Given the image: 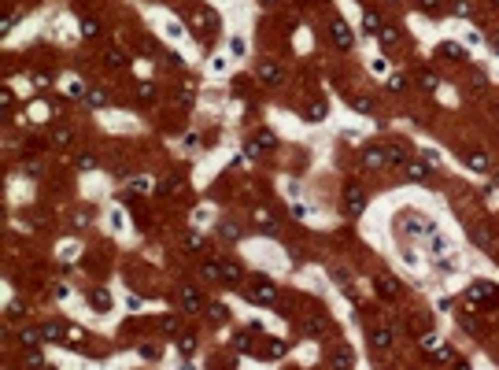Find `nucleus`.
I'll return each instance as SVG.
<instances>
[{
	"mask_svg": "<svg viewBox=\"0 0 499 370\" xmlns=\"http://www.w3.org/2000/svg\"><path fill=\"white\" fill-rule=\"evenodd\" d=\"M492 49H496V52H499V41H492Z\"/></svg>",
	"mask_w": 499,
	"mask_h": 370,
	"instance_id": "46",
	"label": "nucleus"
},
{
	"mask_svg": "<svg viewBox=\"0 0 499 370\" xmlns=\"http://www.w3.org/2000/svg\"><path fill=\"white\" fill-rule=\"evenodd\" d=\"M429 167H432L429 159H410L407 163V178L410 182H422V178H429Z\"/></svg>",
	"mask_w": 499,
	"mask_h": 370,
	"instance_id": "8",
	"label": "nucleus"
},
{
	"mask_svg": "<svg viewBox=\"0 0 499 370\" xmlns=\"http://www.w3.org/2000/svg\"><path fill=\"white\" fill-rule=\"evenodd\" d=\"M248 344H252L248 333H237V337H233V348H237V352H248Z\"/></svg>",
	"mask_w": 499,
	"mask_h": 370,
	"instance_id": "32",
	"label": "nucleus"
},
{
	"mask_svg": "<svg viewBox=\"0 0 499 370\" xmlns=\"http://www.w3.org/2000/svg\"><path fill=\"white\" fill-rule=\"evenodd\" d=\"M218 281L237 285V281H240V267H237V263H218Z\"/></svg>",
	"mask_w": 499,
	"mask_h": 370,
	"instance_id": "9",
	"label": "nucleus"
},
{
	"mask_svg": "<svg viewBox=\"0 0 499 370\" xmlns=\"http://www.w3.org/2000/svg\"><path fill=\"white\" fill-rule=\"evenodd\" d=\"M41 370H56V366H41Z\"/></svg>",
	"mask_w": 499,
	"mask_h": 370,
	"instance_id": "48",
	"label": "nucleus"
},
{
	"mask_svg": "<svg viewBox=\"0 0 499 370\" xmlns=\"http://www.w3.org/2000/svg\"><path fill=\"white\" fill-rule=\"evenodd\" d=\"M218 233H222V237H230V241H233V237H237V226H218Z\"/></svg>",
	"mask_w": 499,
	"mask_h": 370,
	"instance_id": "43",
	"label": "nucleus"
},
{
	"mask_svg": "<svg viewBox=\"0 0 499 370\" xmlns=\"http://www.w3.org/2000/svg\"><path fill=\"white\" fill-rule=\"evenodd\" d=\"M192 348H196V340H192L189 333H185V337H178V352H182V355H189Z\"/></svg>",
	"mask_w": 499,
	"mask_h": 370,
	"instance_id": "25",
	"label": "nucleus"
},
{
	"mask_svg": "<svg viewBox=\"0 0 499 370\" xmlns=\"http://www.w3.org/2000/svg\"><path fill=\"white\" fill-rule=\"evenodd\" d=\"M440 56H448V60H462V45H455V41H448V45H440Z\"/></svg>",
	"mask_w": 499,
	"mask_h": 370,
	"instance_id": "17",
	"label": "nucleus"
},
{
	"mask_svg": "<svg viewBox=\"0 0 499 370\" xmlns=\"http://www.w3.org/2000/svg\"><path fill=\"white\" fill-rule=\"evenodd\" d=\"M259 78L266 82V85H281V82H285V74H281L278 63H259Z\"/></svg>",
	"mask_w": 499,
	"mask_h": 370,
	"instance_id": "7",
	"label": "nucleus"
},
{
	"mask_svg": "<svg viewBox=\"0 0 499 370\" xmlns=\"http://www.w3.org/2000/svg\"><path fill=\"white\" fill-rule=\"evenodd\" d=\"M470 300H488V303H499V289L492 281H474L470 285Z\"/></svg>",
	"mask_w": 499,
	"mask_h": 370,
	"instance_id": "4",
	"label": "nucleus"
},
{
	"mask_svg": "<svg viewBox=\"0 0 499 370\" xmlns=\"http://www.w3.org/2000/svg\"><path fill=\"white\" fill-rule=\"evenodd\" d=\"M384 163H388V152H384V148L370 145V148L362 152V167H366V170H378V167H384Z\"/></svg>",
	"mask_w": 499,
	"mask_h": 370,
	"instance_id": "5",
	"label": "nucleus"
},
{
	"mask_svg": "<svg viewBox=\"0 0 499 370\" xmlns=\"http://www.w3.org/2000/svg\"><path fill=\"white\" fill-rule=\"evenodd\" d=\"M455 15H462V19H466V15H474V8H470V0H458V4H455Z\"/></svg>",
	"mask_w": 499,
	"mask_h": 370,
	"instance_id": "36",
	"label": "nucleus"
},
{
	"mask_svg": "<svg viewBox=\"0 0 499 370\" xmlns=\"http://www.w3.org/2000/svg\"><path fill=\"white\" fill-rule=\"evenodd\" d=\"M403 226H407L410 233H432V222H429V219H407Z\"/></svg>",
	"mask_w": 499,
	"mask_h": 370,
	"instance_id": "14",
	"label": "nucleus"
},
{
	"mask_svg": "<svg viewBox=\"0 0 499 370\" xmlns=\"http://www.w3.org/2000/svg\"><path fill=\"white\" fill-rule=\"evenodd\" d=\"M422 348H429V352H440V355H448L444 348H440V337H436V333H426V337H422Z\"/></svg>",
	"mask_w": 499,
	"mask_h": 370,
	"instance_id": "22",
	"label": "nucleus"
},
{
	"mask_svg": "<svg viewBox=\"0 0 499 370\" xmlns=\"http://www.w3.org/2000/svg\"><path fill=\"white\" fill-rule=\"evenodd\" d=\"M322 115H326V100H310V108H307V119H310V122H318Z\"/></svg>",
	"mask_w": 499,
	"mask_h": 370,
	"instance_id": "21",
	"label": "nucleus"
},
{
	"mask_svg": "<svg viewBox=\"0 0 499 370\" xmlns=\"http://www.w3.org/2000/svg\"><path fill=\"white\" fill-rule=\"evenodd\" d=\"M207 318H211V322H226V318H230V311H226L222 303H214V307L207 311Z\"/></svg>",
	"mask_w": 499,
	"mask_h": 370,
	"instance_id": "24",
	"label": "nucleus"
},
{
	"mask_svg": "<svg viewBox=\"0 0 499 370\" xmlns=\"http://www.w3.org/2000/svg\"><path fill=\"white\" fill-rule=\"evenodd\" d=\"M140 355H148V359H156V355H159V348H156V344H144V348H140Z\"/></svg>",
	"mask_w": 499,
	"mask_h": 370,
	"instance_id": "44",
	"label": "nucleus"
},
{
	"mask_svg": "<svg viewBox=\"0 0 499 370\" xmlns=\"http://www.w3.org/2000/svg\"><path fill=\"white\" fill-rule=\"evenodd\" d=\"M418 4H422V8H426V12H429V15H436V12H440V4H444V0H418Z\"/></svg>",
	"mask_w": 499,
	"mask_h": 370,
	"instance_id": "34",
	"label": "nucleus"
},
{
	"mask_svg": "<svg viewBox=\"0 0 499 370\" xmlns=\"http://www.w3.org/2000/svg\"><path fill=\"white\" fill-rule=\"evenodd\" d=\"M70 141V130H56V145H67Z\"/></svg>",
	"mask_w": 499,
	"mask_h": 370,
	"instance_id": "42",
	"label": "nucleus"
},
{
	"mask_svg": "<svg viewBox=\"0 0 499 370\" xmlns=\"http://www.w3.org/2000/svg\"><path fill=\"white\" fill-rule=\"evenodd\" d=\"M18 340H22V348H37V344L44 340V333H37V329H26V333L18 337Z\"/></svg>",
	"mask_w": 499,
	"mask_h": 370,
	"instance_id": "20",
	"label": "nucleus"
},
{
	"mask_svg": "<svg viewBox=\"0 0 499 370\" xmlns=\"http://www.w3.org/2000/svg\"><path fill=\"white\" fill-rule=\"evenodd\" d=\"M455 370H470V366H466V363H458V366H455Z\"/></svg>",
	"mask_w": 499,
	"mask_h": 370,
	"instance_id": "45",
	"label": "nucleus"
},
{
	"mask_svg": "<svg viewBox=\"0 0 499 370\" xmlns=\"http://www.w3.org/2000/svg\"><path fill=\"white\" fill-rule=\"evenodd\" d=\"M86 100L92 104V108H100V104L108 100V97H104V89H89V93H86Z\"/></svg>",
	"mask_w": 499,
	"mask_h": 370,
	"instance_id": "28",
	"label": "nucleus"
},
{
	"mask_svg": "<svg viewBox=\"0 0 499 370\" xmlns=\"http://www.w3.org/2000/svg\"><path fill=\"white\" fill-rule=\"evenodd\" d=\"M248 296L256 300V303H262V307H274V300H278V292H274V285H270V281H252L248 285Z\"/></svg>",
	"mask_w": 499,
	"mask_h": 370,
	"instance_id": "2",
	"label": "nucleus"
},
{
	"mask_svg": "<svg viewBox=\"0 0 499 370\" xmlns=\"http://www.w3.org/2000/svg\"><path fill=\"white\" fill-rule=\"evenodd\" d=\"M26 363H30V366H44V359H41V352H30V355H26Z\"/></svg>",
	"mask_w": 499,
	"mask_h": 370,
	"instance_id": "41",
	"label": "nucleus"
},
{
	"mask_svg": "<svg viewBox=\"0 0 499 370\" xmlns=\"http://www.w3.org/2000/svg\"><path fill=\"white\" fill-rule=\"evenodd\" d=\"M104 60H108L111 67H122V63H126V60H122V52H118V49H108V52H104Z\"/></svg>",
	"mask_w": 499,
	"mask_h": 370,
	"instance_id": "26",
	"label": "nucleus"
},
{
	"mask_svg": "<svg viewBox=\"0 0 499 370\" xmlns=\"http://www.w3.org/2000/svg\"><path fill=\"white\" fill-rule=\"evenodd\" d=\"M96 30H100V26L92 23V19H82V34H86V37H96Z\"/></svg>",
	"mask_w": 499,
	"mask_h": 370,
	"instance_id": "31",
	"label": "nucleus"
},
{
	"mask_svg": "<svg viewBox=\"0 0 499 370\" xmlns=\"http://www.w3.org/2000/svg\"><path fill=\"white\" fill-rule=\"evenodd\" d=\"M362 30H366V34H381V19L374 15V12H366V15H362Z\"/></svg>",
	"mask_w": 499,
	"mask_h": 370,
	"instance_id": "18",
	"label": "nucleus"
},
{
	"mask_svg": "<svg viewBox=\"0 0 499 370\" xmlns=\"http://www.w3.org/2000/svg\"><path fill=\"white\" fill-rule=\"evenodd\" d=\"M352 108L355 111H374V100L370 97H359V100H352Z\"/></svg>",
	"mask_w": 499,
	"mask_h": 370,
	"instance_id": "30",
	"label": "nucleus"
},
{
	"mask_svg": "<svg viewBox=\"0 0 499 370\" xmlns=\"http://www.w3.org/2000/svg\"><path fill=\"white\" fill-rule=\"evenodd\" d=\"M326 329H329L326 315H307V318H304V333H307V337H322Z\"/></svg>",
	"mask_w": 499,
	"mask_h": 370,
	"instance_id": "6",
	"label": "nucleus"
},
{
	"mask_svg": "<svg viewBox=\"0 0 499 370\" xmlns=\"http://www.w3.org/2000/svg\"><path fill=\"white\" fill-rule=\"evenodd\" d=\"M256 141H259V145H262V148H270V145H274V134H270V130H262V134H259Z\"/></svg>",
	"mask_w": 499,
	"mask_h": 370,
	"instance_id": "38",
	"label": "nucleus"
},
{
	"mask_svg": "<svg viewBox=\"0 0 499 370\" xmlns=\"http://www.w3.org/2000/svg\"><path fill=\"white\" fill-rule=\"evenodd\" d=\"M422 85H426V89H436V74H432V71H422Z\"/></svg>",
	"mask_w": 499,
	"mask_h": 370,
	"instance_id": "35",
	"label": "nucleus"
},
{
	"mask_svg": "<svg viewBox=\"0 0 499 370\" xmlns=\"http://www.w3.org/2000/svg\"><path fill=\"white\" fill-rule=\"evenodd\" d=\"M262 4H278V0H262Z\"/></svg>",
	"mask_w": 499,
	"mask_h": 370,
	"instance_id": "47",
	"label": "nucleus"
},
{
	"mask_svg": "<svg viewBox=\"0 0 499 370\" xmlns=\"http://www.w3.org/2000/svg\"><path fill=\"white\" fill-rule=\"evenodd\" d=\"M89 307H92V311H108V307H111L108 289H92V292H89Z\"/></svg>",
	"mask_w": 499,
	"mask_h": 370,
	"instance_id": "10",
	"label": "nucleus"
},
{
	"mask_svg": "<svg viewBox=\"0 0 499 370\" xmlns=\"http://www.w3.org/2000/svg\"><path fill=\"white\" fill-rule=\"evenodd\" d=\"M388 89H392V93H403V89H407V78H403V74H392V78H388Z\"/></svg>",
	"mask_w": 499,
	"mask_h": 370,
	"instance_id": "27",
	"label": "nucleus"
},
{
	"mask_svg": "<svg viewBox=\"0 0 499 370\" xmlns=\"http://www.w3.org/2000/svg\"><path fill=\"white\" fill-rule=\"evenodd\" d=\"M492 4H499V0H492Z\"/></svg>",
	"mask_w": 499,
	"mask_h": 370,
	"instance_id": "49",
	"label": "nucleus"
},
{
	"mask_svg": "<svg viewBox=\"0 0 499 370\" xmlns=\"http://www.w3.org/2000/svg\"><path fill=\"white\" fill-rule=\"evenodd\" d=\"M230 52L233 56H244V41H240V37H233V41H230Z\"/></svg>",
	"mask_w": 499,
	"mask_h": 370,
	"instance_id": "39",
	"label": "nucleus"
},
{
	"mask_svg": "<svg viewBox=\"0 0 499 370\" xmlns=\"http://www.w3.org/2000/svg\"><path fill=\"white\" fill-rule=\"evenodd\" d=\"M362 207H366V193H362V185H348V189H344V211L352 215V219H359Z\"/></svg>",
	"mask_w": 499,
	"mask_h": 370,
	"instance_id": "1",
	"label": "nucleus"
},
{
	"mask_svg": "<svg viewBox=\"0 0 499 370\" xmlns=\"http://www.w3.org/2000/svg\"><path fill=\"white\" fill-rule=\"evenodd\" d=\"M329 359H333L336 370H348V366H352V352H348L344 344H336V352H329Z\"/></svg>",
	"mask_w": 499,
	"mask_h": 370,
	"instance_id": "11",
	"label": "nucleus"
},
{
	"mask_svg": "<svg viewBox=\"0 0 499 370\" xmlns=\"http://www.w3.org/2000/svg\"><path fill=\"white\" fill-rule=\"evenodd\" d=\"M256 226L259 230H278V219L270 211H256Z\"/></svg>",
	"mask_w": 499,
	"mask_h": 370,
	"instance_id": "16",
	"label": "nucleus"
},
{
	"mask_svg": "<svg viewBox=\"0 0 499 370\" xmlns=\"http://www.w3.org/2000/svg\"><path fill=\"white\" fill-rule=\"evenodd\" d=\"M130 189H134V193H148V189H152V182H148V178H137Z\"/></svg>",
	"mask_w": 499,
	"mask_h": 370,
	"instance_id": "37",
	"label": "nucleus"
},
{
	"mask_svg": "<svg viewBox=\"0 0 499 370\" xmlns=\"http://www.w3.org/2000/svg\"><path fill=\"white\" fill-rule=\"evenodd\" d=\"M370 344L384 352V348H392V333H388V329H374V333H370Z\"/></svg>",
	"mask_w": 499,
	"mask_h": 370,
	"instance_id": "13",
	"label": "nucleus"
},
{
	"mask_svg": "<svg viewBox=\"0 0 499 370\" xmlns=\"http://www.w3.org/2000/svg\"><path fill=\"white\" fill-rule=\"evenodd\" d=\"M78 167H82V170H92V167H96V159H92L89 152H82V156H78Z\"/></svg>",
	"mask_w": 499,
	"mask_h": 370,
	"instance_id": "33",
	"label": "nucleus"
},
{
	"mask_svg": "<svg viewBox=\"0 0 499 370\" xmlns=\"http://www.w3.org/2000/svg\"><path fill=\"white\" fill-rule=\"evenodd\" d=\"M396 289H400L396 278H378V292L381 296H396Z\"/></svg>",
	"mask_w": 499,
	"mask_h": 370,
	"instance_id": "19",
	"label": "nucleus"
},
{
	"mask_svg": "<svg viewBox=\"0 0 499 370\" xmlns=\"http://www.w3.org/2000/svg\"><path fill=\"white\" fill-rule=\"evenodd\" d=\"M182 307H185V311H200V292H196L192 285L182 292Z\"/></svg>",
	"mask_w": 499,
	"mask_h": 370,
	"instance_id": "12",
	"label": "nucleus"
},
{
	"mask_svg": "<svg viewBox=\"0 0 499 370\" xmlns=\"http://www.w3.org/2000/svg\"><path fill=\"white\" fill-rule=\"evenodd\" d=\"M41 333H44V340H63V326L60 322H44Z\"/></svg>",
	"mask_w": 499,
	"mask_h": 370,
	"instance_id": "15",
	"label": "nucleus"
},
{
	"mask_svg": "<svg viewBox=\"0 0 499 370\" xmlns=\"http://www.w3.org/2000/svg\"><path fill=\"white\" fill-rule=\"evenodd\" d=\"M466 163L474 170H488V156H481V152H474V156H466Z\"/></svg>",
	"mask_w": 499,
	"mask_h": 370,
	"instance_id": "23",
	"label": "nucleus"
},
{
	"mask_svg": "<svg viewBox=\"0 0 499 370\" xmlns=\"http://www.w3.org/2000/svg\"><path fill=\"white\" fill-rule=\"evenodd\" d=\"M140 100H156V89H152V85H148V82L140 85Z\"/></svg>",
	"mask_w": 499,
	"mask_h": 370,
	"instance_id": "40",
	"label": "nucleus"
},
{
	"mask_svg": "<svg viewBox=\"0 0 499 370\" xmlns=\"http://www.w3.org/2000/svg\"><path fill=\"white\" fill-rule=\"evenodd\" d=\"M378 37H381V49H384V52H388L392 45H396V34H392V30H381Z\"/></svg>",
	"mask_w": 499,
	"mask_h": 370,
	"instance_id": "29",
	"label": "nucleus"
},
{
	"mask_svg": "<svg viewBox=\"0 0 499 370\" xmlns=\"http://www.w3.org/2000/svg\"><path fill=\"white\" fill-rule=\"evenodd\" d=\"M329 34H333V41H336V49H352V30H348V23L340 15H333V23H329Z\"/></svg>",
	"mask_w": 499,
	"mask_h": 370,
	"instance_id": "3",
	"label": "nucleus"
}]
</instances>
